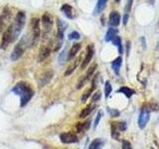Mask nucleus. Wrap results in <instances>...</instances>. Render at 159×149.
<instances>
[{"mask_svg": "<svg viewBox=\"0 0 159 149\" xmlns=\"http://www.w3.org/2000/svg\"><path fill=\"white\" fill-rule=\"evenodd\" d=\"M25 23H26V15H25L24 12H18L14 19V22L9 25L12 33V42L16 41L19 35L21 34V31L25 26Z\"/></svg>", "mask_w": 159, "mask_h": 149, "instance_id": "obj_1", "label": "nucleus"}, {"mask_svg": "<svg viewBox=\"0 0 159 149\" xmlns=\"http://www.w3.org/2000/svg\"><path fill=\"white\" fill-rule=\"evenodd\" d=\"M28 39L26 36H24L20 41L17 43V45L15 46L14 50L12 51V54H11V60L13 62L17 61V60H19L20 58H21L23 56L24 52L26 51V49L28 47Z\"/></svg>", "mask_w": 159, "mask_h": 149, "instance_id": "obj_2", "label": "nucleus"}, {"mask_svg": "<svg viewBox=\"0 0 159 149\" xmlns=\"http://www.w3.org/2000/svg\"><path fill=\"white\" fill-rule=\"evenodd\" d=\"M42 22H43V27H44V39L48 40L50 34L52 32L53 28V19L51 15L49 13H44L42 16Z\"/></svg>", "mask_w": 159, "mask_h": 149, "instance_id": "obj_3", "label": "nucleus"}, {"mask_svg": "<svg viewBox=\"0 0 159 149\" xmlns=\"http://www.w3.org/2000/svg\"><path fill=\"white\" fill-rule=\"evenodd\" d=\"M31 28H32V45L34 46L37 43L38 39L40 37V21L38 18L31 19Z\"/></svg>", "mask_w": 159, "mask_h": 149, "instance_id": "obj_4", "label": "nucleus"}, {"mask_svg": "<svg viewBox=\"0 0 159 149\" xmlns=\"http://www.w3.org/2000/svg\"><path fill=\"white\" fill-rule=\"evenodd\" d=\"M54 77V72L52 70H48V71L42 73L38 78V84L40 88H43L52 81V79Z\"/></svg>", "mask_w": 159, "mask_h": 149, "instance_id": "obj_5", "label": "nucleus"}, {"mask_svg": "<svg viewBox=\"0 0 159 149\" xmlns=\"http://www.w3.org/2000/svg\"><path fill=\"white\" fill-rule=\"evenodd\" d=\"M149 118H150V112H149V109L144 106L142 108V111L140 112V115L138 118V125L141 129H143L146 126L147 122L149 121Z\"/></svg>", "mask_w": 159, "mask_h": 149, "instance_id": "obj_6", "label": "nucleus"}, {"mask_svg": "<svg viewBox=\"0 0 159 149\" xmlns=\"http://www.w3.org/2000/svg\"><path fill=\"white\" fill-rule=\"evenodd\" d=\"M52 49H53V47H52V42L51 41L48 43V45H45V46H43L41 48V50H40V52H39V56H38L39 63L45 61V60L49 57V55L51 54Z\"/></svg>", "mask_w": 159, "mask_h": 149, "instance_id": "obj_7", "label": "nucleus"}, {"mask_svg": "<svg viewBox=\"0 0 159 149\" xmlns=\"http://www.w3.org/2000/svg\"><path fill=\"white\" fill-rule=\"evenodd\" d=\"M60 140L65 144H72L78 142V137L77 135L71 133V132H63L60 134Z\"/></svg>", "mask_w": 159, "mask_h": 149, "instance_id": "obj_8", "label": "nucleus"}, {"mask_svg": "<svg viewBox=\"0 0 159 149\" xmlns=\"http://www.w3.org/2000/svg\"><path fill=\"white\" fill-rule=\"evenodd\" d=\"M93 54H94V49H93V45H89L88 48H87V54H86V57H84V61L81 65V69L82 70H84L88 65L89 64V62L92 61V59L93 57Z\"/></svg>", "mask_w": 159, "mask_h": 149, "instance_id": "obj_9", "label": "nucleus"}, {"mask_svg": "<svg viewBox=\"0 0 159 149\" xmlns=\"http://www.w3.org/2000/svg\"><path fill=\"white\" fill-rule=\"evenodd\" d=\"M13 43L12 42V33H11V28L10 26L5 30V32L3 34V37L1 40V49H6L9 44Z\"/></svg>", "mask_w": 159, "mask_h": 149, "instance_id": "obj_10", "label": "nucleus"}, {"mask_svg": "<svg viewBox=\"0 0 159 149\" xmlns=\"http://www.w3.org/2000/svg\"><path fill=\"white\" fill-rule=\"evenodd\" d=\"M97 69V64H93V66H91L89 68V70H88V72H87V74H86V76H84V77H82V79H80V82L78 83V86H77V88H82L83 87H84V84H86V82L88 81L89 79H91V77L93 76V74L94 73V70Z\"/></svg>", "mask_w": 159, "mask_h": 149, "instance_id": "obj_11", "label": "nucleus"}, {"mask_svg": "<svg viewBox=\"0 0 159 149\" xmlns=\"http://www.w3.org/2000/svg\"><path fill=\"white\" fill-rule=\"evenodd\" d=\"M29 88H30V84H28L26 82H19L14 86V88H12V92L15 94H17V96H21L26 91H28Z\"/></svg>", "mask_w": 159, "mask_h": 149, "instance_id": "obj_12", "label": "nucleus"}, {"mask_svg": "<svg viewBox=\"0 0 159 149\" xmlns=\"http://www.w3.org/2000/svg\"><path fill=\"white\" fill-rule=\"evenodd\" d=\"M33 96H34V91L30 88L28 91H26L23 94L20 96V106L24 107L30 102V99L33 97Z\"/></svg>", "mask_w": 159, "mask_h": 149, "instance_id": "obj_13", "label": "nucleus"}, {"mask_svg": "<svg viewBox=\"0 0 159 149\" xmlns=\"http://www.w3.org/2000/svg\"><path fill=\"white\" fill-rule=\"evenodd\" d=\"M61 11L65 14V16L69 19H74L76 17V11H75V9L71 6V5L69 4H64L63 6L61 7Z\"/></svg>", "mask_w": 159, "mask_h": 149, "instance_id": "obj_14", "label": "nucleus"}, {"mask_svg": "<svg viewBox=\"0 0 159 149\" xmlns=\"http://www.w3.org/2000/svg\"><path fill=\"white\" fill-rule=\"evenodd\" d=\"M109 25L111 27H117L120 23V15L116 11H112L109 14Z\"/></svg>", "mask_w": 159, "mask_h": 149, "instance_id": "obj_15", "label": "nucleus"}, {"mask_svg": "<svg viewBox=\"0 0 159 149\" xmlns=\"http://www.w3.org/2000/svg\"><path fill=\"white\" fill-rule=\"evenodd\" d=\"M81 47H82V45L81 44H79V43H76V44H74L72 48L70 49V51H69V54H68V60H72L73 58H75L77 56V54L79 53V51L81 50Z\"/></svg>", "mask_w": 159, "mask_h": 149, "instance_id": "obj_16", "label": "nucleus"}, {"mask_svg": "<svg viewBox=\"0 0 159 149\" xmlns=\"http://www.w3.org/2000/svg\"><path fill=\"white\" fill-rule=\"evenodd\" d=\"M107 1L108 0H98L97 6H96V8H94V11H93V15L101 14L104 10V8H106Z\"/></svg>", "mask_w": 159, "mask_h": 149, "instance_id": "obj_17", "label": "nucleus"}, {"mask_svg": "<svg viewBox=\"0 0 159 149\" xmlns=\"http://www.w3.org/2000/svg\"><path fill=\"white\" fill-rule=\"evenodd\" d=\"M104 145V141L102 139H99V138H97L93 140V142L89 144V146L88 149H102Z\"/></svg>", "mask_w": 159, "mask_h": 149, "instance_id": "obj_18", "label": "nucleus"}, {"mask_svg": "<svg viewBox=\"0 0 159 149\" xmlns=\"http://www.w3.org/2000/svg\"><path fill=\"white\" fill-rule=\"evenodd\" d=\"M121 64H122V59H121V57H117V58L111 63V68H112V70H113V72L116 73V74L119 73V70H120Z\"/></svg>", "mask_w": 159, "mask_h": 149, "instance_id": "obj_19", "label": "nucleus"}, {"mask_svg": "<svg viewBox=\"0 0 159 149\" xmlns=\"http://www.w3.org/2000/svg\"><path fill=\"white\" fill-rule=\"evenodd\" d=\"M117 93H123L124 96H125L127 98H129V97H131L134 93H135V91H134V89L129 88H127V87H122V88H120L118 89Z\"/></svg>", "mask_w": 159, "mask_h": 149, "instance_id": "obj_20", "label": "nucleus"}, {"mask_svg": "<svg viewBox=\"0 0 159 149\" xmlns=\"http://www.w3.org/2000/svg\"><path fill=\"white\" fill-rule=\"evenodd\" d=\"M116 34H117V30L116 28L111 27V28L107 30V32L106 34V41L107 42L111 41V40L116 36Z\"/></svg>", "mask_w": 159, "mask_h": 149, "instance_id": "obj_21", "label": "nucleus"}, {"mask_svg": "<svg viewBox=\"0 0 159 149\" xmlns=\"http://www.w3.org/2000/svg\"><path fill=\"white\" fill-rule=\"evenodd\" d=\"M93 104H89V106H88L86 108H84L83 111H81V113H80V118H84L87 117L88 115H89L91 114V112L93 111Z\"/></svg>", "mask_w": 159, "mask_h": 149, "instance_id": "obj_22", "label": "nucleus"}, {"mask_svg": "<svg viewBox=\"0 0 159 149\" xmlns=\"http://www.w3.org/2000/svg\"><path fill=\"white\" fill-rule=\"evenodd\" d=\"M132 2H133V0H128V2L126 3V7H125V14H124V18H123V24L124 25H126L127 23V20H128V14L129 12H130V10H131V6H132Z\"/></svg>", "mask_w": 159, "mask_h": 149, "instance_id": "obj_23", "label": "nucleus"}, {"mask_svg": "<svg viewBox=\"0 0 159 149\" xmlns=\"http://www.w3.org/2000/svg\"><path fill=\"white\" fill-rule=\"evenodd\" d=\"M111 42L113 43L114 46H116L118 48V53L119 54H122L123 53V49H122V45H121V39L120 37H118V36H116L112 40H111Z\"/></svg>", "mask_w": 159, "mask_h": 149, "instance_id": "obj_24", "label": "nucleus"}, {"mask_svg": "<svg viewBox=\"0 0 159 149\" xmlns=\"http://www.w3.org/2000/svg\"><path fill=\"white\" fill-rule=\"evenodd\" d=\"M119 129L117 128L116 122H112L111 123V136L114 139H118L119 138Z\"/></svg>", "mask_w": 159, "mask_h": 149, "instance_id": "obj_25", "label": "nucleus"}, {"mask_svg": "<svg viewBox=\"0 0 159 149\" xmlns=\"http://www.w3.org/2000/svg\"><path fill=\"white\" fill-rule=\"evenodd\" d=\"M93 91H94V88H93L92 87L89 88L88 89V91H87L86 93H84L83 94V97H82V98H81V101H82L83 102H86L87 99L89 98V96H91V94H92V93H93Z\"/></svg>", "mask_w": 159, "mask_h": 149, "instance_id": "obj_26", "label": "nucleus"}, {"mask_svg": "<svg viewBox=\"0 0 159 149\" xmlns=\"http://www.w3.org/2000/svg\"><path fill=\"white\" fill-rule=\"evenodd\" d=\"M66 60H68V54H67V50H64V51L61 53V55H60V57H59V61H60L59 63L63 65Z\"/></svg>", "mask_w": 159, "mask_h": 149, "instance_id": "obj_27", "label": "nucleus"}, {"mask_svg": "<svg viewBox=\"0 0 159 149\" xmlns=\"http://www.w3.org/2000/svg\"><path fill=\"white\" fill-rule=\"evenodd\" d=\"M112 91V88H111V84L109 82L106 83V87H104V93H106V97H108V96L111 94Z\"/></svg>", "mask_w": 159, "mask_h": 149, "instance_id": "obj_28", "label": "nucleus"}, {"mask_svg": "<svg viewBox=\"0 0 159 149\" xmlns=\"http://www.w3.org/2000/svg\"><path fill=\"white\" fill-rule=\"evenodd\" d=\"M107 111L111 117H117L119 116V114H120V112H119L117 109H114V108H107Z\"/></svg>", "mask_w": 159, "mask_h": 149, "instance_id": "obj_29", "label": "nucleus"}, {"mask_svg": "<svg viewBox=\"0 0 159 149\" xmlns=\"http://www.w3.org/2000/svg\"><path fill=\"white\" fill-rule=\"evenodd\" d=\"M80 38H81V35L77 31H74L69 34V40H79Z\"/></svg>", "mask_w": 159, "mask_h": 149, "instance_id": "obj_30", "label": "nucleus"}, {"mask_svg": "<svg viewBox=\"0 0 159 149\" xmlns=\"http://www.w3.org/2000/svg\"><path fill=\"white\" fill-rule=\"evenodd\" d=\"M101 97H102V93L101 92H97L96 93H93V96L92 97V102H97L99 101V99H101Z\"/></svg>", "mask_w": 159, "mask_h": 149, "instance_id": "obj_31", "label": "nucleus"}, {"mask_svg": "<svg viewBox=\"0 0 159 149\" xmlns=\"http://www.w3.org/2000/svg\"><path fill=\"white\" fill-rule=\"evenodd\" d=\"M5 20H6V17H5L4 13H2L1 15H0V32L3 30V27H4V22Z\"/></svg>", "mask_w": 159, "mask_h": 149, "instance_id": "obj_32", "label": "nucleus"}, {"mask_svg": "<svg viewBox=\"0 0 159 149\" xmlns=\"http://www.w3.org/2000/svg\"><path fill=\"white\" fill-rule=\"evenodd\" d=\"M102 114H103L102 111H98V115H97V117H96V120H94V124H93L94 128H96V127L98 126V124L99 120H101V118H102Z\"/></svg>", "mask_w": 159, "mask_h": 149, "instance_id": "obj_33", "label": "nucleus"}, {"mask_svg": "<svg viewBox=\"0 0 159 149\" xmlns=\"http://www.w3.org/2000/svg\"><path fill=\"white\" fill-rule=\"evenodd\" d=\"M122 149H132L130 143H129L127 140H123L122 141Z\"/></svg>", "mask_w": 159, "mask_h": 149, "instance_id": "obj_34", "label": "nucleus"}, {"mask_svg": "<svg viewBox=\"0 0 159 149\" xmlns=\"http://www.w3.org/2000/svg\"><path fill=\"white\" fill-rule=\"evenodd\" d=\"M76 129H77V131L78 132H82L84 130V123H81V122H79L76 124Z\"/></svg>", "mask_w": 159, "mask_h": 149, "instance_id": "obj_35", "label": "nucleus"}, {"mask_svg": "<svg viewBox=\"0 0 159 149\" xmlns=\"http://www.w3.org/2000/svg\"><path fill=\"white\" fill-rule=\"evenodd\" d=\"M114 1H116V2H119V1H120V0H114Z\"/></svg>", "mask_w": 159, "mask_h": 149, "instance_id": "obj_36", "label": "nucleus"}, {"mask_svg": "<svg viewBox=\"0 0 159 149\" xmlns=\"http://www.w3.org/2000/svg\"><path fill=\"white\" fill-rule=\"evenodd\" d=\"M152 149H153V148H152Z\"/></svg>", "mask_w": 159, "mask_h": 149, "instance_id": "obj_37", "label": "nucleus"}]
</instances>
